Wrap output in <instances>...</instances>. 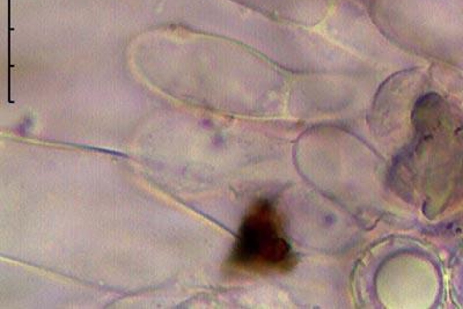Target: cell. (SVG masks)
<instances>
[{
  "label": "cell",
  "instance_id": "1",
  "mask_svg": "<svg viewBox=\"0 0 463 309\" xmlns=\"http://www.w3.org/2000/svg\"><path fill=\"white\" fill-rule=\"evenodd\" d=\"M296 264L282 221L272 203L257 200L245 213L226 267L235 273L287 272Z\"/></svg>",
  "mask_w": 463,
  "mask_h": 309
}]
</instances>
